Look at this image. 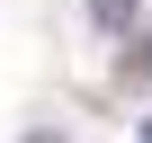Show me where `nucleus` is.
Listing matches in <instances>:
<instances>
[{"label":"nucleus","instance_id":"f257e3e1","mask_svg":"<svg viewBox=\"0 0 152 143\" xmlns=\"http://www.w3.org/2000/svg\"><path fill=\"white\" fill-rule=\"evenodd\" d=\"M90 18H99L107 36H134V0H90Z\"/></svg>","mask_w":152,"mask_h":143},{"label":"nucleus","instance_id":"f03ea898","mask_svg":"<svg viewBox=\"0 0 152 143\" xmlns=\"http://www.w3.org/2000/svg\"><path fill=\"white\" fill-rule=\"evenodd\" d=\"M125 45H134V36H125ZM125 81H134V90H152V45H134V54H125Z\"/></svg>","mask_w":152,"mask_h":143},{"label":"nucleus","instance_id":"7ed1b4c3","mask_svg":"<svg viewBox=\"0 0 152 143\" xmlns=\"http://www.w3.org/2000/svg\"><path fill=\"white\" fill-rule=\"evenodd\" d=\"M27 143H63V134H27Z\"/></svg>","mask_w":152,"mask_h":143},{"label":"nucleus","instance_id":"20e7f679","mask_svg":"<svg viewBox=\"0 0 152 143\" xmlns=\"http://www.w3.org/2000/svg\"><path fill=\"white\" fill-rule=\"evenodd\" d=\"M143 143H152V116H143Z\"/></svg>","mask_w":152,"mask_h":143}]
</instances>
